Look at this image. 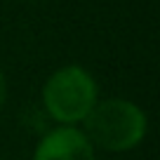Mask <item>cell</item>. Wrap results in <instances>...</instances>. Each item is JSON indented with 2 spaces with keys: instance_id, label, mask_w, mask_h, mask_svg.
<instances>
[{
  "instance_id": "obj_1",
  "label": "cell",
  "mask_w": 160,
  "mask_h": 160,
  "mask_svg": "<svg viewBox=\"0 0 160 160\" xmlns=\"http://www.w3.org/2000/svg\"><path fill=\"white\" fill-rule=\"evenodd\" d=\"M82 134L99 148L130 151L146 134V115L132 101L108 99L94 104V108L87 113Z\"/></svg>"
},
{
  "instance_id": "obj_2",
  "label": "cell",
  "mask_w": 160,
  "mask_h": 160,
  "mask_svg": "<svg viewBox=\"0 0 160 160\" xmlns=\"http://www.w3.org/2000/svg\"><path fill=\"white\" fill-rule=\"evenodd\" d=\"M42 101L50 115L64 125L85 120L97 104V85L92 75L80 66H66L47 78Z\"/></svg>"
},
{
  "instance_id": "obj_3",
  "label": "cell",
  "mask_w": 160,
  "mask_h": 160,
  "mask_svg": "<svg viewBox=\"0 0 160 160\" xmlns=\"http://www.w3.org/2000/svg\"><path fill=\"white\" fill-rule=\"evenodd\" d=\"M33 160H94V151L80 130L64 125L40 139Z\"/></svg>"
},
{
  "instance_id": "obj_4",
  "label": "cell",
  "mask_w": 160,
  "mask_h": 160,
  "mask_svg": "<svg viewBox=\"0 0 160 160\" xmlns=\"http://www.w3.org/2000/svg\"><path fill=\"white\" fill-rule=\"evenodd\" d=\"M5 97H7V82H5L2 71H0V108H2V104H5Z\"/></svg>"
}]
</instances>
